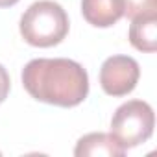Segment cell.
<instances>
[{
    "mask_svg": "<svg viewBox=\"0 0 157 157\" xmlns=\"http://www.w3.org/2000/svg\"><path fill=\"white\" fill-rule=\"evenodd\" d=\"M22 85L39 102L74 107L89 94V76L85 68L67 57L32 59L22 68Z\"/></svg>",
    "mask_w": 157,
    "mask_h": 157,
    "instance_id": "cell-1",
    "label": "cell"
},
{
    "mask_svg": "<svg viewBox=\"0 0 157 157\" xmlns=\"http://www.w3.org/2000/svg\"><path fill=\"white\" fill-rule=\"evenodd\" d=\"M19 0H0V8H10V6H15Z\"/></svg>",
    "mask_w": 157,
    "mask_h": 157,
    "instance_id": "cell-10",
    "label": "cell"
},
{
    "mask_svg": "<svg viewBox=\"0 0 157 157\" xmlns=\"http://www.w3.org/2000/svg\"><path fill=\"white\" fill-rule=\"evenodd\" d=\"M139 63L129 56H111L100 68V85L109 96L129 94L139 82Z\"/></svg>",
    "mask_w": 157,
    "mask_h": 157,
    "instance_id": "cell-4",
    "label": "cell"
},
{
    "mask_svg": "<svg viewBox=\"0 0 157 157\" xmlns=\"http://www.w3.org/2000/svg\"><path fill=\"white\" fill-rule=\"evenodd\" d=\"M129 43L140 52H155L157 48V11L137 15L131 19Z\"/></svg>",
    "mask_w": 157,
    "mask_h": 157,
    "instance_id": "cell-7",
    "label": "cell"
},
{
    "mask_svg": "<svg viewBox=\"0 0 157 157\" xmlns=\"http://www.w3.org/2000/svg\"><path fill=\"white\" fill-rule=\"evenodd\" d=\"M68 33V17L54 0L33 2L21 17L22 39L39 48L59 44Z\"/></svg>",
    "mask_w": 157,
    "mask_h": 157,
    "instance_id": "cell-2",
    "label": "cell"
},
{
    "mask_svg": "<svg viewBox=\"0 0 157 157\" xmlns=\"http://www.w3.org/2000/svg\"><path fill=\"white\" fill-rule=\"evenodd\" d=\"M122 2H124V15L129 19L150 11H157V0H122Z\"/></svg>",
    "mask_w": 157,
    "mask_h": 157,
    "instance_id": "cell-8",
    "label": "cell"
},
{
    "mask_svg": "<svg viewBox=\"0 0 157 157\" xmlns=\"http://www.w3.org/2000/svg\"><path fill=\"white\" fill-rule=\"evenodd\" d=\"M126 153V148L118 144V140L111 133H89L83 135L76 144L74 155L78 157H122Z\"/></svg>",
    "mask_w": 157,
    "mask_h": 157,
    "instance_id": "cell-6",
    "label": "cell"
},
{
    "mask_svg": "<svg viewBox=\"0 0 157 157\" xmlns=\"http://www.w3.org/2000/svg\"><path fill=\"white\" fill-rule=\"evenodd\" d=\"M10 85H11V82H10V74H8V70H6L2 65H0V104H2V102L8 98Z\"/></svg>",
    "mask_w": 157,
    "mask_h": 157,
    "instance_id": "cell-9",
    "label": "cell"
},
{
    "mask_svg": "<svg viewBox=\"0 0 157 157\" xmlns=\"http://www.w3.org/2000/svg\"><path fill=\"white\" fill-rule=\"evenodd\" d=\"M155 126V115L148 102L129 100L122 104L111 118V135L122 148H133L146 142Z\"/></svg>",
    "mask_w": 157,
    "mask_h": 157,
    "instance_id": "cell-3",
    "label": "cell"
},
{
    "mask_svg": "<svg viewBox=\"0 0 157 157\" xmlns=\"http://www.w3.org/2000/svg\"><path fill=\"white\" fill-rule=\"evenodd\" d=\"M83 19L96 28H109L124 17L122 0H82Z\"/></svg>",
    "mask_w": 157,
    "mask_h": 157,
    "instance_id": "cell-5",
    "label": "cell"
}]
</instances>
